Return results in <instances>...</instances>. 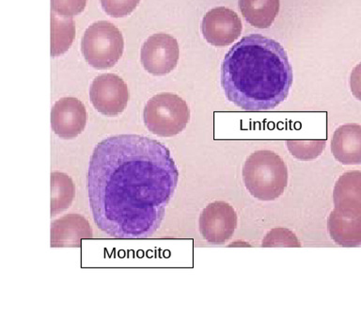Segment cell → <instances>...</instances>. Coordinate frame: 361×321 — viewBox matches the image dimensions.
<instances>
[{"instance_id":"cell-1","label":"cell","mask_w":361,"mask_h":321,"mask_svg":"<svg viewBox=\"0 0 361 321\" xmlns=\"http://www.w3.org/2000/svg\"><path fill=\"white\" fill-rule=\"evenodd\" d=\"M178 181L162 143L142 135L107 137L95 146L87 171L93 219L111 238H149L162 224Z\"/></svg>"},{"instance_id":"cell-2","label":"cell","mask_w":361,"mask_h":321,"mask_svg":"<svg viewBox=\"0 0 361 321\" xmlns=\"http://www.w3.org/2000/svg\"><path fill=\"white\" fill-rule=\"evenodd\" d=\"M293 81L292 66L283 47L261 35L237 42L221 66L226 97L245 111L276 108L287 99Z\"/></svg>"},{"instance_id":"cell-3","label":"cell","mask_w":361,"mask_h":321,"mask_svg":"<svg viewBox=\"0 0 361 321\" xmlns=\"http://www.w3.org/2000/svg\"><path fill=\"white\" fill-rule=\"evenodd\" d=\"M242 174L245 188L259 201L278 199L288 185L287 166L273 151L254 152L245 160Z\"/></svg>"},{"instance_id":"cell-4","label":"cell","mask_w":361,"mask_h":321,"mask_svg":"<svg viewBox=\"0 0 361 321\" xmlns=\"http://www.w3.org/2000/svg\"><path fill=\"white\" fill-rule=\"evenodd\" d=\"M147 129L158 137L171 138L182 133L190 121L188 103L172 92L155 95L143 111Z\"/></svg>"},{"instance_id":"cell-5","label":"cell","mask_w":361,"mask_h":321,"mask_svg":"<svg viewBox=\"0 0 361 321\" xmlns=\"http://www.w3.org/2000/svg\"><path fill=\"white\" fill-rule=\"evenodd\" d=\"M121 30L109 21L90 25L81 41L82 55L89 66L97 70L112 68L123 54Z\"/></svg>"},{"instance_id":"cell-6","label":"cell","mask_w":361,"mask_h":321,"mask_svg":"<svg viewBox=\"0 0 361 321\" xmlns=\"http://www.w3.org/2000/svg\"><path fill=\"white\" fill-rule=\"evenodd\" d=\"M128 87L118 75L107 73L96 77L90 88L93 108L104 116L116 117L123 114L128 104Z\"/></svg>"},{"instance_id":"cell-7","label":"cell","mask_w":361,"mask_h":321,"mask_svg":"<svg viewBox=\"0 0 361 321\" xmlns=\"http://www.w3.org/2000/svg\"><path fill=\"white\" fill-rule=\"evenodd\" d=\"M180 57L179 44L173 36L155 33L141 47L140 61L149 74L165 75L176 68Z\"/></svg>"},{"instance_id":"cell-8","label":"cell","mask_w":361,"mask_h":321,"mask_svg":"<svg viewBox=\"0 0 361 321\" xmlns=\"http://www.w3.org/2000/svg\"><path fill=\"white\" fill-rule=\"evenodd\" d=\"M237 219L235 210L228 202H211L200 216V235L209 243L224 244L233 238L237 227Z\"/></svg>"},{"instance_id":"cell-9","label":"cell","mask_w":361,"mask_h":321,"mask_svg":"<svg viewBox=\"0 0 361 321\" xmlns=\"http://www.w3.org/2000/svg\"><path fill=\"white\" fill-rule=\"evenodd\" d=\"M242 29L241 19L228 8H214L203 16V38L208 44L216 47L230 46L240 37Z\"/></svg>"},{"instance_id":"cell-10","label":"cell","mask_w":361,"mask_h":321,"mask_svg":"<svg viewBox=\"0 0 361 321\" xmlns=\"http://www.w3.org/2000/svg\"><path fill=\"white\" fill-rule=\"evenodd\" d=\"M87 121V109L78 98H61L51 109V128L61 139L73 140L78 137L83 133Z\"/></svg>"},{"instance_id":"cell-11","label":"cell","mask_w":361,"mask_h":321,"mask_svg":"<svg viewBox=\"0 0 361 321\" xmlns=\"http://www.w3.org/2000/svg\"><path fill=\"white\" fill-rule=\"evenodd\" d=\"M89 222L79 214H68L51 224V247H81L82 239L92 238Z\"/></svg>"},{"instance_id":"cell-12","label":"cell","mask_w":361,"mask_h":321,"mask_svg":"<svg viewBox=\"0 0 361 321\" xmlns=\"http://www.w3.org/2000/svg\"><path fill=\"white\" fill-rule=\"evenodd\" d=\"M334 210L347 218L361 215V171L341 174L333 190Z\"/></svg>"},{"instance_id":"cell-13","label":"cell","mask_w":361,"mask_h":321,"mask_svg":"<svg viewBox=\"0 0 361 321\" xmlns=\"http://www.w3.org/2000/svg\"><path fill=\"white\" fill-rule=\"evenodd\" d=\"M335 159L343 165L361 164V125L346 123L336 129L331 140Z\"/></svg>"},{"instance_id":"cell-14","label":"cell","mask_w":361,"mask_h":321,"mask_svg":"<svg viewBox=\"0 0 361 321\" xmlns=\"http://www.w3.org/2000/svg\"><path fill=\"white\" fill-rule=\"evenodd\" d=\"M327 230L338 246L352 248L361 245V215L347 218L334 210L327 219Z\"/></svg>"},{"instance_id":"cell-15","label":"cell","mask_w":361,"mask_h":321,"mask_svg":"<svg viewBox=\"0 0 361 321\" xmlns=\"http://www.w3.org/2000/svg\"><path fill=\"white\" fill-rule=\"evenodd\" d=\"M279 0H239V9L248 24L257 29L272 26L279 12Z\"/></svg>"},{"instance_id":"cell-16","label":"cell","mask_w":361,"mask_h":321,"mask_svg":"<svg viewBox=\"0 0 361 321\" xmlns=\"http://www.w3.org/2000/svg\"><path fill=\"white\" fill-rule=\"evenodd\" d=\"M75 37V25L73 18L51 13V57L65 54L72 47Z\"/></svg>"},{"instance_id":"cell-17","label":"cell","mask_w":361,"mask_h":321,"mask_svg":"<svg viewBox=\"0 0 361 321\" xmlns=\"http://www.w3.org/2000/svg\"><path fill=\"white\" fill-rule=\"evenodd\" d=\"M75 198L73 179L64 173L51 174V217L59 215L71 207Z\"/></svg>"},{"instance_id":"cell-18","label":"cell","mask_w":361,"mask_h":321,"mask_svg":"<svg viewBox=\"0 0 361 321\" xmlns=\"http://www.w3.org/2000/svg\"><path fill=\"white\" fill-rule=\"evenodd\" d=\"M286 145L293 157L309 162L320 156L326 146V140H287Z\"/></svg>"},{"instance_id":"cell-19","label":"cell","mask_w":361,"mask_h":321,"mask_svg":"<svg viewBox=\"0 0 361 321\" xmlns=\"http://www.w3.org/2000/svg\"><path fill=\"white\" fill-rule=\"evenodd\" d=\"M262 247H301L300 242L292 231L285 228L271 230L262 241Z\"/></svg>"},{"instance_id":"cell-20","label":"cell","mask_w":361,"mask_h":321,"mask_svg":"<svg viewBox=\"0 0 361 321\" xmlns=\"http://www.w3.org/2000/svg\"><path fill=\"white\" fill-rule=\"evenodd\" d=\"M140 2V0H100L102 9L113 18H126L131 15Z\"/></svg>"},{"instance_id":"cell-21","label":"cell","mask_w":361,"mask_h":321,"mask_svg":"<svg viewBox=\"0 0 361 321\" xmlns=\"http://www.w3.org/2000/svg\"><path fill=\"white\" fill-rule=\"evenodd\" d=\"M86 5L87 0H51L52 13L63 18H73L80 15Z\"/></svg>"},{"instance_id":"cell-22","label":"cell","mask_w":361,"mask_h":321,"mask_svg":"<svg viewBox=\"0 0 361 321\" xmlns=\"http://www.w3.org/2000/svg\"><path fill=\"white\" fill-rule=\"evenodd\" d=\"M350 89L352 95L357 100L361 101V63L352 70L350 75Z\"/></svg>"}]
</instances>
